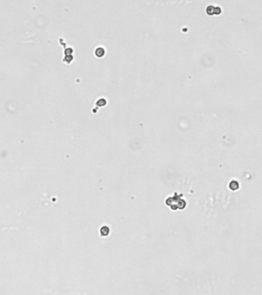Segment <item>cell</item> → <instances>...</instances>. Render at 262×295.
Returning a JSON list of instances; mask_svg holds the SVG:
<instances>
[{"label":"cell","mask_w":262,"mask_h":295,"mask_svg":"<svg viewBox=\"0 0 262 295\" xmlns=\"http://www.w3.org/2000/svg\"><path fill=\"white\" fill-rule=\"evenodd\" d=\"M105 50L101 47H98L95 50V55L98 58L103 57L105 55Z\"/></svg>","instance_id":"cell-1"},{"label":"cell","mask_w":262,"mask_h":295,"mask_svg":"<svg viewBox=\"0 0 262 295\" xmlns=\"http://www.w3.org/2000/svg\"><path fill=\"white\" fill-rule=\"evenodd\" d=\"M106 104H107V101L105 99H104V98H100L96 102V105H98V106H104Z\"/></svg>","instance_id":"cell-2"}]
</instances>
